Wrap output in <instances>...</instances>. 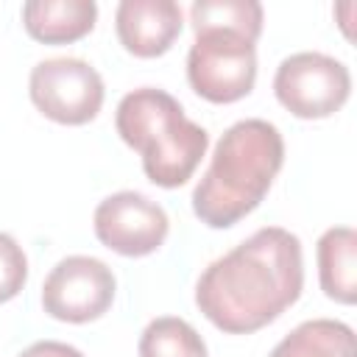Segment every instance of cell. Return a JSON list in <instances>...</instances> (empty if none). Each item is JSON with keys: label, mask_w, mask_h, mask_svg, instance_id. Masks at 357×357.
<instances>
[{"label": "cell", "mask_w": 357, "mask_h": 357, "mask_svg": "<svg viewBox=\"0 0 357 357\" xmlns=\"http://www.w3.org/2000/svg\"><path fill=\"white\" fill-rule=\"evenodd\" d=\"M301 287V240L282 226H262L204 268L195 304L220 332L251 335L293 307Z\"/></svg>", "instance_id": "obj_1"}, {"label": "cell", "mask_w": 357, "mask_h": 357, "mask_svg": "<svg viewBox=\"0 0 357 357\" xmlns=\"http://www.w3.org/2000/svg\"><path fill=\"white\" fill-rule=\"evenodd\" d=\"M284 165V139L268 120H237L215 145L192 190V212L209 229H229L251 215Z\"/></svg>", "instance_id": "obj_2"}, {"label": "cell", "mask_w": 357, "mask_h": 357, "mask_svg": "<svg viewBox=\"0 0 357 357\" xmlns=\"http://www.w3.org/2000/svg\"><path fill=\"white\" fill-rule=\"evenodd\" d=\"M114 128L142 156V170L156 187L173 190L190 181L209 148L204 126L192 123L181 103L156 86H139L117 103Z\"/></svg>", "instance_id": "obj_3"}, {"label": "cell", "mask_w": 357, "mask_h": 357, "mask_svg": "<svg viewBox=\"0 0 357 357\" xmlns=\"http://www.w3.org/2000/svg\"><path fill=\"white\" fill-rule=\"evenodd\" d=\"M187 81L209 103L245 98L257 84V42L223 28L195 31L187 53Z\"/></svg>", "instance_id": "obj_4"}, {"label": "cell", "mask_w": 357, "mask_h": 357, "mask_svg": "<svg viewBox=\"0 0 357 357\" xmlns=\"http://www.w3.org/2000/svg\"><path fill=\"white\" fill-rule=\"evenodd\" d=\"M276 100L298 120H324L343 109L351 95V73L335 56L301 50L276 67Z\"/></svg>", "instance_id": "obj_5"}, {"label": "cell", "mask_w": 357, "mask_h": 357, "mask_svg": "<svg viewBox=\"0 0 357 357\" xmlns=\"http://www.w3.org/2000/svg\"><path fill=\"white\" fill-rule=\"evenodd\" d=\"M28 95L47 120L61 126H84L98 117L106 89L100 73L89 61L56 56L31 70Z\"/></svg>", "instance_id": "obj_6"}, {"label": "cell", "mask_w": 357, "mask_h": 357, "mask_svg": "<svg viewBox=\"0 0 357 357\" xmlns=\"http://www.w3.org/2000/svg\"><path fill=\"white\" fill-rule=\"evenodd\" d=\"M117 279L112 268L86 254L59 259L42 284V307L50 318L64 324H89L109 312Z\"/></svg>", "instance_id": "obj_7"}, {"label": "cell", "mask_w": 357, "mask_h": 357, "mask_svg": "<svg viewBox=\"0 0 357 357\" xmlns=\"http://www.w3.org/2000/svg\"><path fill=\"white\" fill-rule=\"evenodd\" d=\"M92 229L109 251L120 257H148L165 243L170 220L167 212L148 195L120 190L95 206Z\"/></svg>", "instance_id": "obj_8"}, {"label": "cell", "mask_w": 357, "mask_h": 357, "mask_svg": "<svg viewBox=\"0 0 357 357\" xmlns=\"http://www.w3.org/2000/svg\"><path fill=\"white\" fill-rule=\"evenodd\" d=\"M181 6L173 0H123L114 11L120 45L137 59L165 56L181 33Z\"/></svg>", "instance_id": "obj_9"}, {"label": "cell", "mask_w": 357, "mask_h": 357, "mask_svg": "<svg viewBox=\"0 0 357 357\" xmlns=\"http://www.w3.org/2000/svg\"><path fill=\"white\" fill-rule=\"evenodd\" d=\"M98 20L95 0H28L22 6V25L31 39L42 45H70L84 39Z\"/></svg>", "instance_id": "obj_10"}, {"label": "cell", "mask_w": 357, "mask_h": 357, "mask_svg": "<svg viewBox=\"0 0 357 357\" xmlns=\"http://www.w3.org/2000/svg\"><path fill=\"white\" fill-rule=\"evenodd\" d=\"M318 282L326 298L337 304L357 301V231L351 226H332L321 234L318 248Z\"/></svg>", "instance_id": "obj_11"}, {"label": "cell", "mask_w": 357, "mask_h": 357, "mask_svg": "<svg viewBox=\"0 0 357 357\" xmlns=\"http://www.w3.org/2000/svg\"><path fill=\"white\" fill-rule=\"evenodd\" d=\"M268 357H357V337L343 321L312 318L284 335Z\"/></svg>", "instance_id": "obj_12"}, {"label": "cell", "mask_w": 357, "mask_h": 357, "mask_svg": "<svg viewBox=\"0 0 357 357\" xmlns=\"http://www.w3.org/2000/svg\"><path fill=\"white\" fill-rule=\"evenodd\" d=\"M139 357H206V343L192 324L176 315L153 318L137 343Z\"/></svg>", "instance_id": "obj_13"}, {"label": "cell", "mask_w": 357, "mask_h": 357, "mask_svg": "<svg viewBox=\"0 0 357 357\" xmlns=\"http://www.w3.org/2000/svg\"><path fill=\"white\" fill-rule=\"evenodd\" d=\"M190 22L192 31L223 28L257 42L262 33V6L257 0H195Z\"/></svg>", "instance_id": "obj_14"}, {"label": "cell", "mask_w": 357, "mask_h": 357, "mask_svg": "<svg viewBox=\"0 0 357 357\" xmlns=\"http://www.w3.org/2000/svg\"><path fill=\"white\" fill-rule=\"evenodd\" d=\"M25 282H28V257L11 234L0 231V304L20 296Z\"/></svg>", "instance_id": "obj_15"}, {"label": "cell", "mask_w": 357, "mask_h": 357, "mask_svg": "<svg viewBox=\"0 0 357 357\" xmlns=\"http://www.w3.org/2000/svg\"><path fill=\"white\" fill-rule=\"evenodd\" d=\"M20 357H84V351H78L75 346L61 343V340H36Z\"/></svg>", "instance_id": "obj_16"}]
</instances>
